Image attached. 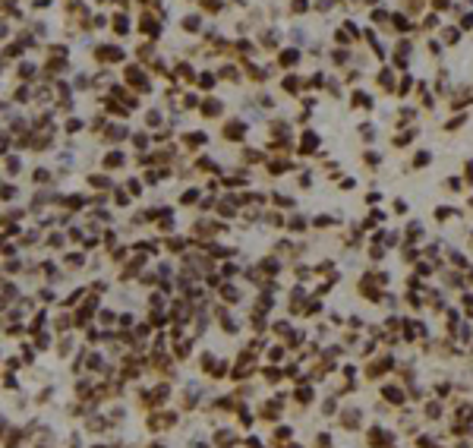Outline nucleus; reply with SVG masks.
I'll return each instance as SVG.
<instances>
[{
    "mask_svg": "<svg viewBox=\"0 0 473 448\" xmlns=\"http://www.w3.org/2000/svg\"><path fill=\"white\" fill-rule=\"evenodd\" d=\"M123 82H126V89H136L139 95H149V92L155 89V85H151V76L145 73V66H139V63H126Z\"/></svg>",
    "mask_w": 473,
    "mask_h": 448,
    "instance_id": "obj_1",
    "label": "nucleus"
},
{
    "mask_svg": "<svg viewBox=\"0 0 473 448\" xmlns=\"http://www.w3.org/2000/svg\"><path fill=\"white\" fill-rule=\"evenodd\" d=\"M92 57H95L98 63H123L126 51L120 48V44H95V48H92Z\"/></svg>",
    "mask_w": 473,
    "mask_h": 448,
    "instance_id": "obj_2",
    "label": "nucleus"
},
{
    "mask_svg": "<svg viewBox=\"0 0 473 448\" xmlns=\"http://www.w3.org/2000/svg\"><path fill=\"white\" fill-rule=\"evenodd\" d=\"M139 32H142L145 38H151V41H155V38H161V32H164V22H161V19H158V16H155L151 10H145L142 16H139Z\"/></svg>",
    "mask_w": 473,
    "mask_h": 448,
    "instance_id": "obj_3",
    "label": "nucleus"
},
{
    "mask_svg": "<svg viewBox=\"0 0 473 448\" xmlns=\"http://www.w3.org/2000/svg\"><path fill=\"white\" fill-rule=\"evenodd\" d=\"M38 73H41V70H38V66L32 63V60H19V63H16V79H19V82H25V85L35 82Z\"/></svg>",
    "mask_w": 473,
    "mask_h": 448,
    "instance_id": "obj_4",
    "label": "nucleus"
},
{
    "mask_svg": "<svg viewBox=\"0 0 473 448\" xmlns=\"http://www.w3.org/2000/svg\"><path fill=\"white\" fill-rule=\"evenodd\" d=\"M111 29H114V35L117 38H126L132 32V19H130V13H114V19H111Z\"/></svg>",
    "mask_w": 473,
    "mask_h": 448,
    "instance_id": "obj_5",
    "label": "nucleus"
},
{
    "mask_svg": "<svg viewBox=\"0 0 473 448\" xmlns=\"http://www.w3.org/2000/svg\"><path fill=\"white\" fill-rule=\"evenodd\" d=\"M101 136H104V142H120V139H130V126H126V123H114V126H111L108 123Z\"/></svg>",
    "mask_w": 473,
    "mask_h": 448,
    "instance_id": "obj_6",
    "label": "nucleus"
},
{
    "mask_svg": "<svg viewBox=\"0 0 473 448\" xmlns=\"http://www.w3.org/2000/svg\"><path fill=\"white\" fill-rule=\"evenodd\" d=\"M101 164H104V171H117V168H123V164H126V152H123V149H111L108 155L101 158Z\"/></svg>",
    "mask_w": 473,
    "mask_h": 448,
    "instance_id": "obj_7",
    "label": "nucleus"
},
{
    "mask_svg": "<svg viewBox=\"0 0 473 448\" xmlns=\"http://www.w3.org/2000/svg\"><path fill=\"white\" fill-rule=\"evenodd\" d=\"M180 29L189 32V35L202 32V16H199V13H189V16H183V19H180Z\"/></svg>",
    "mask_w": 473,
    "mask_h": 448,
    "instance_id": "obj_8",
    "label": "nucleus"
},
{
    "mask_svg": "<svg viewBox=\"0 0 473 448\" xmlns=\"http://www.w3.org/2000/svg\"><path fill=\"white\" fill-rule=\"evenodd\" d=\"M208 142V136H205L202 130H192V133H183V145L186 149H199V145Z\"/></svg>",
    "mask_w": 473,
    "mask_h": 448,
    "instance_id": "obj_9",
    "label": "nucleus"
},
{
    "mask_svg": "<svg viewBox=\"0 0 473 448\" xmlns=\"http://www.w3.org/2000/svg\"><path fill=\"white\" fill-rule=\"evenodd\" d=\"M32 101V85L19 82L16 89H13V104H29Z\"/></svg>",
    "mask_w": 473,
    "mask_h": 448,
    "instance_id": "obj_10",
    "label": "nucleus"
},
{
    "mask_svg": "<svg viewBox=\"0 0 473 448\" xmlns=\"http://www.w3.org/2000/svg\"><path fill=\"white\" fill-rule=\"evenodd\" d=\"M63 130L70 133V136H76V133H82V130H85V120H82V117H76V114H70V117L63 120Z\"/></svg>",
    "mask_w": 473,
    "mask_h": 448,
    "instance_id": "obj_11",
    "label": "nucleus"
},
{
    "mask_svg": "<svg viewBox=\"0 0 473 448\" xmlns=\"http://www.w3.org/2000/svg\"><path fill=\"white\" fill-rule=\"evenodd\" d=\"M161 123H164V114L158 111V108H149V111H145V126H149V130H158Z\"/></svg>",
    "mask_w": 473,
    "mask_h": 448,
    "instance_id": "obj_12",
    "label": "nucleus"
},
{
    "mask_svg": "<svg viewBox=\"0 0 473 448\" xmlns=\"http://www.w3.org/2000/svg\"><path fill=\"white\" fill-rule=\"evenodd\" d=\"M221 111L224 108H221V101H218V98H205V101H202V117H218Z\"/></svg>",
    "mask_w": 473,
    "mask_h": 448,
    "instance_id": "obj_13",
    "label": "nucleus"
},
{
    "mask_svg": "<svg viewBox=\"0 0 473 448\" xmlns=\"http://www.w3.org/2000/svg\"><path fill=\"white\" fill-rule=\"evenodd\" d=\"M136 57L142 60V63H151V60H155V44H151V41H142V44H139V51H136Z\"/></svg>",
    "mask_w": 473,
    "mask_h": 448,
    "instance_id": "obj_14",
    "label": "nucleus"
},
{
    "mask_svg": "<svg viewBox=\"0 0 473 448\" xmlns=\"http://www.w3.org/2000/svg\"><path fill=\"white\" fill-rule=\"evenodd\" d=\"M243 130H246V126L243 123H240V120H230V126H224V139H240V136H243Z\"/></svg>",
    "mask_w": 473,
    "mask_h": 448,
    "instance_id": "obj_15",
    "label": "nucleus"
},
{
    "mask_svg": "<svg viewBox=\"0 0 473 448\" xmlns=\"http://www.w3.org/2000/svg\"><path fill=\"white\" fill-rule=\"evenodd\" d=\"M89 183H92V186H98V190H111V186H114V183H111V177H108V174H92V177H89Z\"/></svg>",
    "mask_w": 473,
    "mask_h": 448,
    "instance_id": "obj_16",
    "label": "nucleus"
},
{
    "mask_svg": "<svg viewBox=\"0 0 473 448\" xmlns=\"http://www.w3.org/2000/svg\"><path fill=\"white\" fill-rule=\"evenodd\" d=\"M196 82H199V89H205V92H208V89H215L218 76H211V73H199V76H196Z\"/></svg>",
    "mask_w": 473,
    "mask_h": 448,
    "instance_id": "obj_17",
    "label": "nucleus"
},
{
    "mask_svg": "<svg viewBox=\"0 0 473 448\" xmlns=\"http://www.w3.org/2000/svg\"><path fill=\"white\" fill-rule=\"evenodd\" d=\"M130 139H132V145H136L139 152L149 149V133H130Z\"/></svg>",
    "mask_w": 473,
    "mask_h": 448,
    "instance_id": "obj_18",
    "label": "nucleus"
},
{
    "mask_svg": "<svg viewBox=\"0 0 473 448\" xmlns=\"http://www.w3.org/2000/svg\"><path fill=\"white\" fill-rule=\"evenodd\" d=\"M89 429L92 432H104V429H108V420H104V417H92L89 420Z\"/></svg>",
    "mask_w": 473,
    "mask_h": 448,
    "instance_id": "obj_19",
    "label": "nucleus"
},
{
    "mask_svg": "<svg viewBox=\"0 0 473 448\" xmlns=\"http://www.w3.org/2000/svg\"><path fill=\"white\" fill-rule=\"evenodd\" d=\"M92 25H95V29H108L111 19L104 16V13H92Z\"/></svg>",
    "mask_w": 473,
    "mask_h": 448,
    "instance_id": "obj_20",
    "label": "nucleus"
},
{
    "mask_svg": "<svg viewBox=\"0 0 473 448\" xmlns=\"http://www.w3.org/2000/svg\"><path fill=\"white\" fill-rule=\"evenodd\" d=\"M32 180H35V183H48V180H51V171H48V168H35Z\"/></svg>",
    "mask_w": 473,
    "mask_h": 448,
    "instance_id": "obj_21",
    "label": "nucleus"
},
{
    "mask_svg": "<svg viewBox=\"0 0 473 448\" xmlns=\"http://www.w3.org/2000/svg\"><path fill=\"white\" fill-rule=\"evenodd\" d=\"M3 168L10 171V174H19V168H22V161H19L16 155H10V158H6V164H3Z\"/></svg>",
    "mask_w": 473,
    "mask_h": 448,
    "instance_id": "obj_22",
    "label": "nucleus"
},
{
    "mask_svg": "<svg viewBox=\"0 0 473 448\" xmlns=\"http://www.w3.org/2000/svg\"><path fill=\"white\" fill-rule=\"evenodd\" d=\"M0 196H3V199H13V196H16V186L3 183V186H0Z\"/></svg>",
    "mask_w": 473,
    "mask_h": 448,
    "instance_id": "obj_23",
    "label": "nucleus"
},
{
    "mask_svg": "<svg viewBox=\"0 0 473 448\" xmlns=\"http://www.w3.org/2000/svg\"><path fill=\"white\" fill-rule=\"evenodd\" d=\"M51 398H54V389H44L41 394H38V404H48Z\"/></svg>",
    "mask_w": 473,
    "mask_h": 448,
    "instance_id": "obj_24",
    "label": "nucleus"
},
{
    "mask_svg": "<svg viewBox=\"0 0 473 448\" xmlns=\"http://www.w3.org/2000/svg\"><path fill=\"white\" fill-rule=\"evenodd\" d=\"M54 0H32V10H48Z\"/></svg>",
    "mask_w": 473,
    "mask_h": 448,
    "instance_id": "obj_25",
    "label": "nucleus"
},
{
    "mask_svg": "<svg viewBox=\"0 0 473 448\" xmlns=\"http://www.w3.org/2000/svg\"><path fill=\"white\" fill-rule=\"evenodd\" d=\"M126 186H130V193H132V196H139V193H142V183H139V180H130Z\"/></svg>",
    "mask_w": 473,
    "mask_h": 448,
    "instance_id": "obj_26",
    "label": "nucleus"
},
{
    "mask_svg": "<svg viewBox=\"0 0 473 448\" xmlns=\"http://www.w3.org/2000/svg\"><path fill=\"white\" fill-rule=\"evenodd\" d=\"M38 297H41L44 303H54V291H41V293H38Z\"/></svg>",
    "mask_w": 473,
    "mask_h": 448,
    "instance_id": "obj_27",
    "label": "nucleus"
},
{
    "mask_svg": "<svg viewBox=\"0 0 473 448\" xmlns=\"http://www.w3.org/2000/svg\"><path fill=\"white\" fill-rule=\"evenodd\" d=\"M183 108H196V95H183Z\"/></svg>",
    "mask_w": 473,
    "mask_h": 448,
    "instance_id": "obj_28",
    "label": "nucleus"
},
{
    "mask_svg": "<svg viewBox=\"0 0 473 448\" xmlns=\"http://www.w3.org/2000/svg\"><path fill=\"white\" fill-rule=\"evenodd\" d=\"M89 366H92V370H98V366H101V357H98V353H92V357H89Z\"/></svg>",
    "mask_w": 473,
    "mask_h": 448,
    "instance_id": "obj_29",
    "label": "nucleus"
},
{
    "mask_svg": "<svg viewBox=\"0 0 473 448\" xmlns=\"http://www.w3.org/2000/svg\"><path fill=\"white\" fill-rule=\"evenodd\" d=\"M114 6H117L120 13H126V10H130V0H114Z\"/></svg>",
    "mask_w": 473,
    "mask_h": 448,
    "instance_id": "obj_30",
    "label": "nucleus"
},
{
    "mask_svg": "<svg viewBox=\"0 0 473 448\" xmlns=\"http://www.w3.org/2000/svg\"><path fill=\"white\" fill-rule=\"evenodd\" d=\"M3 38H10V29H6V25L0 22V41H3Z\"/></svg>",
    "mask_w": 473,
    "mask_h": 448,
    "instance_id": "obj_31",
    "label": "nucleus"
},
{
    "mask_svg": "<svg viewBox=\"0 0 473 448\" xmlns=\"http://www.w3.org/2000/svg\"><path fill=\"white\" fill-rule=\"evenodd\" d=\"M6 429V417H0V432H3Z\"/></svg>",
    "mask_w": 473,
    "mask_h": 448,
    "instance_id": "obj_32",
    "label": "nucleus"
},
{
    "mask_svg": "<svg viewBox=\"0 0 473 448\" xmlns=\"http://www.w3.org/2000/svg\"><path fill=\"white\" fill-rule=\"evenodd\" d=\"M3 70H6V63H3V57H0V76H3Z\"/></svg>",
    "mask_w": 473,
    "mask_h": 448,
    "instance_id": "obj_33",
    "label": "nucleus"
},
{
    "mask_svg": "<svg viewBox=\"0 0 473 448\" xmlns=\"http://www.w3.org/2000/svg\"><path fill=\"white\" fill-rule=\"evenodd\" d=\"M95 3H98V6H101V3H108V0H95Z\"/></svg>",
    "mask_w": 473,
    "mask_h": 448,
    "instance_id": "obj_34",
    "label": "nucleus"
},
{
    "mask_svg": "<svg viewBox=\"0 0 473 448\" xmlns=\"http://www.w3.org/2000/svg\"><path fill=\"white\" fill-rule=\"evenodd\" d=\"M92 448H108V445H92Z\"/></svg>",
    "mask_w": 473,
    "mask_h": 448,
    "instance_id": "obj_35",
    "label": "nucleus"
}]
</instances>
